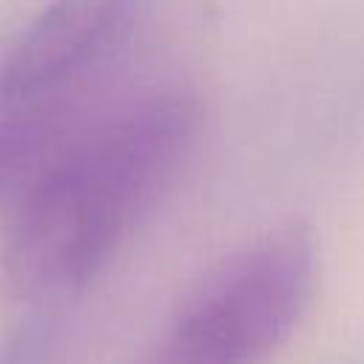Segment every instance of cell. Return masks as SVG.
I'll list each match as a JSON object with an SVG mask.
<instances>
[{"label":"cell","instance_id":"cell-1","mask_svg":"<svg viewBox=\"0 0 364 364\" xmlns=\"http://www.w3.org/2000/svg\"><path fill=\"white\" fill-rule=\"evenodd\" d=\"M199 119L196 94L168 88L74 131L20 193L3 245L9 293L57 307L85 290L168 188Z\"/></svg>","mask_w":364,"mask_h":364},{"label":"cell","instance_id":"cell-2","mask_svg":"<svg viewBox=\"0 0 364 364\" xmlns=\"http://www.w3.org/2000/svg\"><path fill=\"white\" fill-rule=\"evenodd\" d=\"M316 284L313 228L279 222L188 290L154 353L165 364H267L304 321Z\"/></svg>","mask_w":364,"mask_h":364},{"label":"cell","instance_id":"cell-3","mask_svg":"<svg viewBox=\"0 0 364 364\" xmlns=\"http://www.w3.org/2000/svg\"><path fill=\"white\" fill-rule=\"evenodd\" d=\"M136 0H51L0 63V94L14 102H71L128 40Z\"/></svg>","mask_w":364,"mask_h":364},{"label":"cell","instance_id":"cell-4","mask_svg":"<svg viewBox=\"0 0 364 364\" xmlns=\"http://www.w3.org/2000/svg\"><path fill=\"white\" fill-rule=\"evenodd\" d=\"M71 134V102H14L0 94V205L23 193Z\"/></svg>","mask_w":364,"mask_h":364},{"label":"cell","instance_id":"cell-5","mask_svg":"<svg viewBox=\"0 0 364 364\" xmlns=\"http://www.w3.org/2000/svg\"><path fill=\"white\" fill-rule=\"evenodd\" d=\"M65 350V321L51 310H40L0 338V364H63Z\"/></svg>","mask_w":364,"mask_h":364},{"label":"cell","instance_id":"cell-6","mask_svg":"<svg viewBox=\"0 0 364 364\" xmlns=\"http://www.w3.org/2000/svg\"><path fill=\"white\" fill-rule=\"evenodd\" d=\"M145 364H165V361H162V358H159V355H156V353H151V358H148V361H145Z\"/></svg>","mask_w":364,"mask_h":364}]
</instances>
